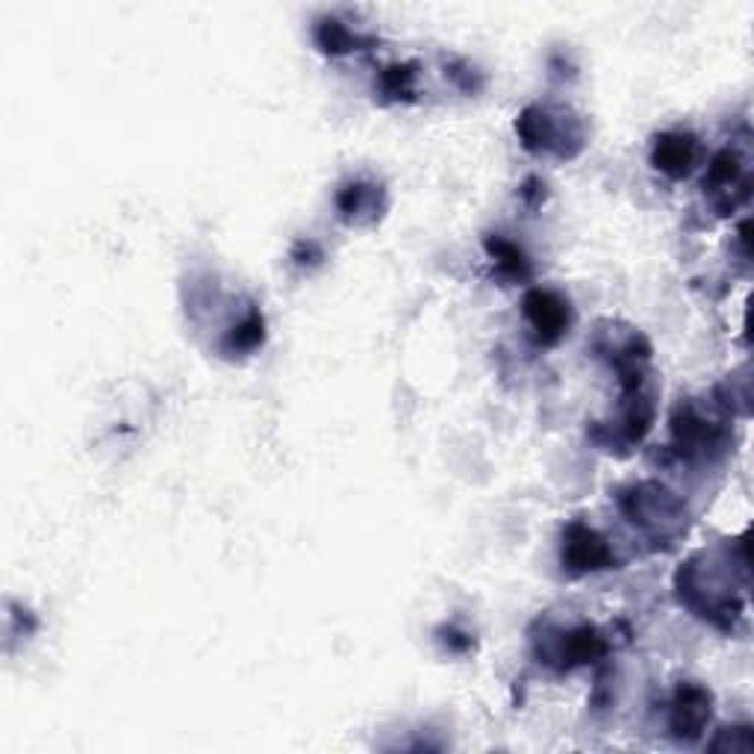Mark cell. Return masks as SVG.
I'll use <instances>...</instances> for the list:
<instances>
[{
  "label": "cell",
  "mask_w": 754,
  "mask_h": 754,
  "mask_svg": "<svg viewBox=\"0 0 754 754\" xmlns=\"http://www.w3.org/2000/svg\"><path fill=\"white\" fill-rule=\"evenodd\" d=\"M695 160V141L690 136H664L657 141V151H654V165L660 172L672 174V177H681V174L690 172V165Z\"/></svg>",
  "instance_id": "cell-4"
},
{
  "label": "cell",
  "mask_w": 754,
  "mask_h": 754,
  "mask_svg": "<svg viewBox=\"0 0 754 754\" xmlns=\"http://www.w3.org/2000/svg\"><path fill=\"white\" fill-rule=\"evenodd\" d=\"M564 560L574 566V569H598L607 564V545L586 528H572L569 543L564 548Z\"/></svg>",
  "instance_id": "cell-3"
},
{
  "label": "cell",
  "mask_w": 754,
  "mask_h": 754,
  "mask_svg": "<svg viewBox=\"0 0 754 754\" xmlns=\"http://www.w3.org/2000/svg\"><path fill=\"white\" fill-rule=\"evenodd\" d=\"M524 307H528V319L533 322L536 333L543 336V343H557L569 327L566 304L560 298H554L552 292H531Z\"/></svg>",
  "instance_id": "cell-2"
},
{
  "label": "cell",
  "mask_w": 754,
  "mask_h": 754,
  "mask_svg": "<svg viewBox=\"0 0 754 754\" xmlns=\"http://www.w3.org/2000/svg\"><path fill=\"white\" fill-rule=\"evenodd\" d=\"M707 722H710V693L695 684L681 687L672 704L675 734L684 737V740H695Z\"/></svg>",
  "instance_id": "cell-1"
}]
</instances>
